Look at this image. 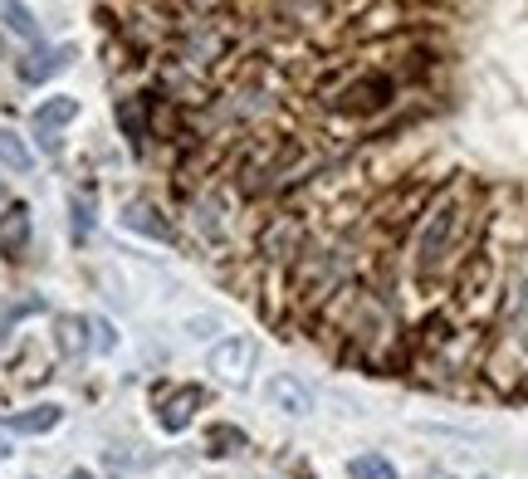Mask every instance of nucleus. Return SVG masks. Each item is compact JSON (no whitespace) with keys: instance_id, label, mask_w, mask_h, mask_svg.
<instances>
[{"instance_id":"2","label":"nucleus","mask_w":528,"mask_h":479,"mask_svg":"<svg viewBox=\"0 0 528 479\" xmlns=\"http://www.w3.org/2000/svg\"><path fill=\"white\" fill-rule=\"evenodd\" d=\"M255 362H260V343L250 333L220 338L216 348H211V372H216L220 382H230V387H245L250 372H255Z\"/></svg>"},{"instance_id":"12","label":"nucleus","mask_w":528,"mask_h":479,"mask_svg":"<svg viewBox=\"0 0 528 479\" xmlns=\"http://www.w3.org/2000/svg\"><path fill=\"white\" fill-rule=\"evenodd\" d=\"M118 128L128 132V142H132V152L142 157L147 152V108H142V93L137 98H118Z\"/></svg>"},{"instance_id":"10","label":"nucleus","mask_w":528,"mask_h":479,"mask_svg":"<svg viewBox=\"0 0 528 479\" xmlns=\"http://www.w3.org/2000/svg\"><path fill=\"white\" fill-rule=\"evenodd\" d=\"M59 421H64V406H54V401H40V406H30V411H15V416H5V431H10V436H49Z\"/></svg>"},{"instance_id":"22","label":"nucleus","mask_w":528,"mask_h":479,"mask_svg":"<svg viewBox=\"0 0 528 479\" xmlns=\"http://www.w3.org/2000/svg\"><path fill=\"white\" fill-rule=\"evenodd\" d=\"M0 206H5V186H0Z\"/></svg>"},{"instance_id":"19","label":"nucleus","mask_w":528,"mask_h":479,"mask_svg":"<svg viewBox=\"0 0 528 479\" xmlns=\"http://www.w3.org/2000/svg\"><path fill=\"white\" fill-rule=\"evenodd\" d=\"M88 333H93V348H98V352L118 348V333H113V323H108V318H93V323H88Z\"/></svg>"},{"instance_id":"6","label":"nucleus","mask_w":528,"mask_h":479,"mask_svg":"<svg viewBox=\"0 0 528 479\" xmlns=\"http://www.w3.org/2000/svg\"><path fill=\"white\" fill-rule=\"evenodd\" d=\"M74 118H79V98H49V103L35 108L30 128H35L44 152H59V128H69Z\"/></svg>"},{"instance_id":"23","label":"nucleus","mask_w":528,"mask_h":479,"mask_svg":"<svg viewBox=\"0 0 528 479\" xmlns=\"http://www.w3.org/2000/svg\"><path fill=\"white\" fill-rule=\"evenodd\" d=\"M0 455H5V450H0Z\"/></svg>"},{"instance_id":"1","label":"nucleus","mask_w":528,"mask_h":479,"mask_svg":"<svg viewBox=\"0 0 528 479\" xmlns=\"http://www.w3.org/2000/svg\"><path fill=\"white\" fill-rule=\"evenodd\" d=\"M470 225H475V206H470L465 186H450V191L431 196L421 225L411 230V279L416 284L445 279L470 245Z\"/></svg>"},{"instance_id":"13","label":"nucleus","mask_w":528,"mask_h":479,"mask_svg":"<svg viewBox=\"0 0 528 479\" xmlns=\"http://www.w3.org/2000/svg\"><path fill=\"white\" fill-rule=\"evenodd\" d=\"M0 167H10V172H30V167H35V152L25 147L20 132L0 128Z\"/></svg>"},{"instance_id":"8","label":"nucleus","mask_w":528,"mask_h":479,"mask_svg":"<svg viewBox=\"0 0 528 479\" xmlns=\"http://www.w3.org/2000/svg\"><path fill=\"white\" fill-rule=\"evenodd\" d=\"M30 206L25 201H10L5 206V216H0V255L5 260H25V250H30Z\"/></svg>"},{"instance_id":"4","label":"nucleus","mask_w":528,"mask_h":479,"mask_svg":"<svg viewBox=\"0 0 528 479\" xmlns=\"http://www.w3.org/2000/svg\"><path fill=\"white\" fill-rule=\"evenodd\" d=\"M201 406H206V392H201V387H172V392H157V426H162L167 436H181V431L196 421Z\"/></svg>"},{"instance_id":"7","label":"nucleus","mask_w":528,"mask_h":479,"mask_svg":"<svg viewBox=\"0 0 528 479\" xmlns=\"http://www.w3.org/2000/svg\"><path fill=\"white\" fill-rule=\"evenodd\" d=\"M123 230H132V235H142V240H157V245H172L176 240V225L152 201H128L123 206Z\"/></svg>"},{"instance_id":"18","label":"nucleus","mask_w":528,"mask_h":479,"mask_svg":"<svg viewBox=\"0 0 528 479\" xmlns=\"http://www.w3.org/2000/svg\"><path fill=\"white\" fill-rule=\"evenodd\" d=\"M69 211H74V240H84L88 230H93V201H88L84 191H74V201H69Z\"/></svg>"},{"instance_id":"5","label":"nucleus","mask_w":528,"mask_h":479,"mask_svg":"<svg viewBox=\"0 0 528 479\" xmlns=\"http://www.w3.org/2000/svg\"><path fill=\"white\" fill-rule=\"evenodd\" d=\"M74 44H54V49H30L20 64H15V74H20V84H49L54 74H64L69 64H74Z\"/></svg>"},{"instance_id":"11","label":"nucleus","mask_w":528,"mask_h":479,"mask_svg":"<svg viewBox=\"0 0 528 479\" xmlns=\"http://www.w3.org/2000/svg\"><path fill=\"white\" fill-rule=\"evenodd\" d=\"M88 318H79V313H59L54 318V348H59V357H69V362H79L88 352Z\"/></svg>"},{"instance_id":"21","label":"nucleus","mask_w":528,"mask_h":479,"mask_svg":"<svg viewBox=\"0 0 528 479\" xmlns=\"http://www.w3.org/2000/svg\"><path fill=\"white\" fill-rule=\"evenodd\" d=\"M64 479H93V475H88V470H69V475H64Z\"/></svg>"},{"instance_id":"20","label":"nucleus","mask_w":528,"mask_h":479,"mask_svg":"<svg viewBox=\"0 0 528 479\" xmlns=\"http://www.w3.org/2000/svg\"><path fill=\"white\" fill-rule=\"evenodd\" d=\"M186 328H191V338H211V328H216V318H191Z\"/></svg>"},{"instance_id":"17","label":"nucleus","mask_w":528,"mask_h":479,"mask_svg":"<svg viewBox=\"0 0 528 479\" xmlns=\"http://www.w3.org/2000/svg\"><path fill=\"white\" fill-rule=\"evenodd\" d=\"M35 313H44V299H40V294H30V299H15V304H5V313H0V338H10V328H15L20 318H35Z\"/></svg>"},{"instance_id":"15","label":"nucleus","mask_w":528,"mask_h":479,"mask_svg":"<svg viewBox=\"0 0 528 479\" xmlns=\"http://www.w3.org/2000/svg\"><path fill=\"white\" fill-rule=\"evenodd\" d=\"M250 440H245V431L240 426H211L206 431V455H240Z\"/></svg>"},{"instance_id":"3","label":"nucleus","mask_w":528,"mask_h":479,"mask_svg":"<svg viewBox=\"0 0 528 479\" xmlns=\"http://www.w3.org/2000/svg\"><path fill=\"white\" fill-rule=\"evenodd\" d=\"M264 401H269V411L294 416V421L313 416V406H318L313 387H308V382H299L294 372H274V377H264Z\"/></svg>"},{"instance_id":"16","label":"nucleus","mask_w":528,"mask_h":479,"mask_svg":"<svg viewBox=\"0 0 528 479\" xmlns=\"http://www.w3.org/2000/svg\"><path fill=\"white\" fill-rule=\"evenodd\" d=\"M0 20H5V30H15L20 40H40V20H35L30 5H0Z\"/></svg>"},{"instance_id":"24","label":"nucleus","mask_w":528,"mask_h":479,"mask_svg":"<svg viewBox=\"0 0 528 479\" xmlns=\"http://www.w3.org/2000/svg\"><path fill=\"white\" fill-rule=\"evenodd\" d=\"M0 59H5V54H0Z\"/></svg>"},{"instance_id":"9","label":"nucleus","mask_w":528,"mask_h":479,"mask_svg":"<svg viewBox=\"0 0 528 479\" xmlns=\"http://www.w3.org/2000/svg\"><path fill=\"white\" fill-rule=\"evenodd\" d=\"M504 348L528 357V279H519V289L504 304Z\"/></svg>"},{"instance_id":"14","label":"nucleus","mask_w":528,"mask_h":479,"mask_svg":"<svg viewBox=\"0 0 528 479\" xmlns=\"http://www.w3.org/2000/svg\"><path fill=\"white\" fill-rule=\"evenodd\" d=\"M348 479H401V475H396V465L387 455H352Z\"/></svg>"}]
</instances>
